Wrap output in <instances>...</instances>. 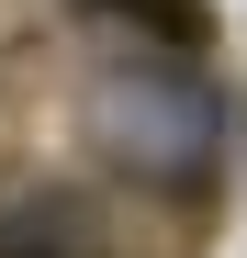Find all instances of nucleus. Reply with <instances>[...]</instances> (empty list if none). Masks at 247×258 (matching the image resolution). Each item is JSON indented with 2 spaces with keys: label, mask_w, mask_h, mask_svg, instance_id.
Segmentation results:
<instances>
[{
  "label": "nucleus",
  "mask_w": 247,
  "mask_h": 258,
  "mask_svg": "<svg viewBox=\"0 0 247 258\" xmlns=\"http://www.w3.org/2000/svg\"><path fill=\"white\" fill-rule=\"evenodd\" d=\"M225 135H236V123H225V90H214L202 68L135 56V68H101V79H90V146H101V168L135 180V191H157V202L214 191Z\"/></svg>",
  "instance_id": "obj_1"
},
{
  "label": "nucleus",
  "mask_w": 247,
  "mask_h": 258,
  "mask_svg": "<svg viewBox=\"0 0 247 258\" xmlns=\"http://www.w3.org/2000/svg\"><path fill=\"white\" fill-rule=\"evenodd\" d=\"M101 225H90V202L79 191H23V202H0V258H90Z\"/></svg>",
  "instance_id": "obj_2"
},
{
  "label": "nucleus",
  "mask_w": 247,
  "mask_h": 258,
  "mask_svg": "<svg viewBox=\"0 0 247 258\" xmlns=\"http://www.w3.org/2000/svg\"><path fill=\"white\" fill-rule=\"evenodd\" d=\"M90 12L135 23V34H157V45H202V34H214V12H202V0H90Z\"/></svg>",
  "instance_id": "obj_3"
}]
</instances>
